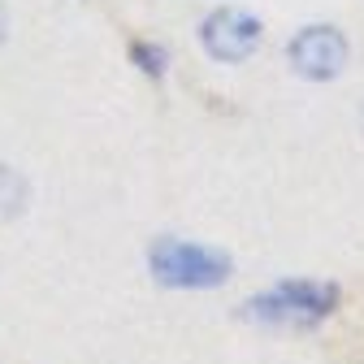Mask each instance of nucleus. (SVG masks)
Masks as SVG:
<instances>
[{
  "label": "nucleus",
  "mask_w": 364,
  "mask_h": 364,
  "mask_svg": "<svg viewBox=\"0 0 364 364\" xmlns=\"http://www.w3.org/2000/svg\"><path fill=\"white\" fill-rule=\"evenodd\" d=\"M0 39H5V9H0Z\"/></svg>",
  "instance_id": "obj_6"
},
{
  "label": "nucleus",
  "mask_w": 364,
  "mask_h": 364,
  "mask_svg": "<svg viewBox=\"0 0 364 364\" xmlns=\"http://www.w3.org/2000/svg\"><path fill=\"white\" fill-rule=\"evenodd\" d=\"M347 61V39L334 26H308L291 39V65L304 78H334Z\"/></svg>",
  "instance_id": "obj_3"
},
{
  "label": "nucleus",
  "mask_w": 364,
  "mask_h": 364,
  "mask_svg": "<svg viewBox=\"0 0 364 364\" xmlns=\"http://www.w3.org/2000/svg\"><path fill=\"white\" fill-rule=\"evenodd\" d=\"M334 304H338V291L326 282H282L269 295L252 299L247 312L269 326H316Z\"/></svg>",
  "instance_id": "obj_2"
},
{
  "label": "nucleus",
  "mask_w": 364,
  "mask_h": 364,
  "mask_svg": "<svg viewBox=\"0 0 364 364\" xmlns=\"http://www.w3.org/2000/svg\"><path fill=\"white\" fill-rule=\"evenodd\" d=\"M31 200V187H26V178L9 165H0V217H18Z\"/></svg>",
  "instance_id": "obj_5"
},
{
  "label": "nucleus",
  "mask_w": 364,
  "mask_h": 364,
  "mask_svg": "<svg viewBox=\"0 0 364 364\" xmlns=\"http://www.w3.org/2000/svg\"><path fill=\"white\" fill-rule=\"evenodd\" d=\"M204 48L221 61H243L252 57V48L260 43V22L243 9H221L204 22Z\"/></svg>",
  "instance_id": "obj_4"
},
{
  "label": "nucleus",
  "mask_w": 364,
  "mask_h": 364,
  "mask_svg": "<svg viewBox=\"0 0 364 364\" xmlns=\"http://www.w3.org/2000/svg\"><path fill=\"white\" fill-rule=\"evenodd\" d=\"M148 264L165 287H217L230 278V256L200 243H182V239H156L148 252Z\"/></svg>",
  "instance_id": "obj_1"
}]
</instances>
